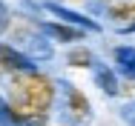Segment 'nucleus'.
<instances>
[{
	"instance_id": "obj_6",
	"label": "nucleus",
	"mask_w": 135,
	"mask_h": 126,
	"mask_svg": "<svg viewBox=\"0 0 135 126\" xmlns=\"http://www.w3.org/2000/svg\"><path fill=\"white\" fill-rule=\"evenodd\" d=\"M115 72H121L127 80H135V49L132 46L115 49Z\"/></svg>"
},
{
	"instance_id": "obj_5",
	"label": "nucleus",
	"mask_w": 135,
	"mask_h": 126,
	"mask_svg": "<svg viewBox=\"0 0 135 126\" xmlns=\"http://www.w3.org/2000/svg\"><path fill=\"white\" fill-rule=\"evenodd\" d=\"M43 29L49 32L52 40H60V43H75V40H83L86 37V32L78 29V26H72V23H46Z\"/></svg>"
},
{
	"instance_id": "obj_2",
	"label": "nucleus",
	"mask_w": 135,
	"mask_h": 126,
	"mask_svg": "<svg viewBox=\"0 0 135 126\" xmlns=\"http://www.w3.org/2000/svg\"><path fill=\"white\" fill-rule=\"evenodd\" d=\"M29 66H32V60H29L20 49H15L12 43H3V40H0V75L3 77L15 75V72H20V69H29Z\"/></svg>"
},
{
	"instance_id": "obj_4",
	"label": "nucleus",
	"mask_w": 135,
	"mask_h": 126,
	"mask_svg": "<svg viewBox=\"0 0 135 126\" xmlns=\"http://www.w3.org/2000/svg\"><path fill=\"white\" fill-rule=\"evenodd\" d=\"M95 83L107 92V95H121V80H118V72L112 66H104V63H95Z\"/></svg>"
},
{
	"instance_id": "obj_1",
	"label": "nucleus",
	"mask_w": 135,
	"mask_h": 126,
	"mask_svg": "<svg viewBox=\"0 0 135 126\" xmlns=\"http://www.w3.org/2000/svg\"><path fill=\"white\" fill-rule=\"evenodd\" d=\"M60 89H63V112H66V118L72 123H89L92 120V103H89V98L78 86H72V83H60Z\"/></svg>"
},
{
	"instance_id": "obj_9",
	"label": "nucleus",
	"mask_w": 135,
	"mask_h": 126,
	"mask_svg": "<svg viewBox=\"0 0 135 126\" xmlns=\"http://www.w3.org/2000/svg\"><path fill=\"white\" fill-rule=\"evenodd\" d=\"M60 3H63V0H60ZM66 3H72V0H66Z\"/></svg>"
},
{
	"instance_id": "obj_8",
	"label": "nucleus",
	"mask_w": 135,
	"mask_h": 126,
	"mask_svg": "<svg viewBox=\"0 0 135 126\" xmlns=\"http://www.w3.org/2000/svg\"><path fill=\"white\" fill-rule=\"evenodd\" d=\"M121 115H124V120H127L129 126H135V103H129V106H127Z\"/></svg>"
},
{
	"instance_id": "obj_7",
	"label": "nucleus",
	"mask_w": 135,
	"mask_h": 126,
	"mask_svg": "<svg viewBox=\"0 0 135 126\" xmlns=\"http://www.w3.org/2000/svg\"><path fill=\"white\" fill-rule=\"evenodd\" d=\"M66 63L75 66V69H92L98 60H95L92 49H86V46H75V49H69V54H66Z\"/></svg>"
},
{
	"instance_id": "obj_3",
	"label": "nucleus",
	"mask_w": 135,
	"mask_h": 126,
	"mask_svg": "<svg viewBox=\"0 0 135 126\" xmlns=\"http://www.w3.org/2000/svg\"><path fill=\"white\" fill-rule=\"evenodd\" d=\"M104 17L112 20V23L124 26L127 32L135 29V0H112L104 12Z\"/></svg>"
},
{
	"instance_id": "obj_10",
	"label": "nucleus",
	"mask_w": 135,
	"mask_h": 126,
	"mask_svg": "<svg viewBox=\"0 0 135 126\" xmlns=\"http://www.w3.org/2000/svg\"><path fill=\"white\" fill-rule=\"evenodd\" d=\"M104 3H112V0H104Z\"/></svg>"
}]
</instances>
